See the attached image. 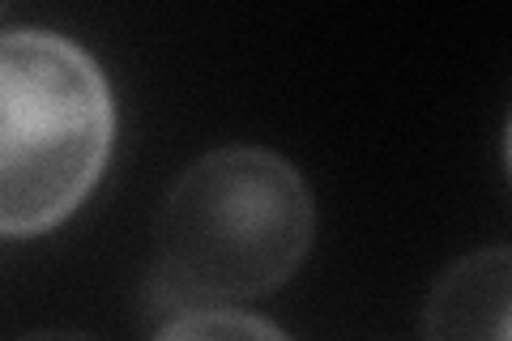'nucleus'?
<instances>
[{"label": "nucleus", "instance_id": "obj_3", "mask_svg": "<svg viewBox=\"0 0 512 341\" xmlns=\"http://www.w3.org/2000/svg\"><path fill=\"white\" fill-rule=\"evenodd\" d=\"M512 261L504 248L474 252L436 282L423 312L427 341H508Z\"/></svg>", "mask_w": 512, "mask_h": 341}, {"label": "nucleus", "instance_id": "obj_4", "mask_svg": "<svg viewBox=\"0 0 512 341\" xmlns=\"http://www.w3.org/2000/svg\"><path fill=\"white\" fill-rule=\"evenodd\" d=\"M154 341H291L261 316L231 312V307H197L175 316Z\"/></svg>", "mask_w": 512, "mask_h": 341}, {"label": "nucleus", "instance_id": "obj_1", "mask_svg": "<svg viewBox=\"0 0 512 341\" xmlns=\"http://www.w3.org/2000/svg\"><path fill=\"white\" fill-rule=\"evenodd\" d=\"M316 231L308 180L274 150L227 145L171 184L154 222V295L175 307L261 299L303 265Z\"/></svg>", "mask_w": 512, "mask_h": 341}, {"label": "nucleus", "instance_id": "obj_2", "mask_svg": "<svg viewBox=\"0 0 512 341\" xmlns=\"http://www.w3.org/2000/svg\"><path fill=\"white\" fill-rule=\"evenodd\" d=\"M116 137L103 69L52 30H0V235H43L90 197Z\"/></svg>", "mask_w": 512, "mask_h": 341}, {"label": "nucleus", "instance_id": "obj_5", "mask_svg": "<svg viewBox=\"0 0 512 341\" xmlns=\"http://www.w3.org/2000/svg\"><path fill=\"white\" fill-rule=\"evenodd\" d=\"M22 341H94V337H86V333H30Z\"/></svg>", "mask_w": 512, "mask_h": 341}]
</instances>
